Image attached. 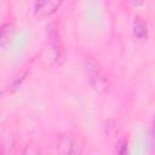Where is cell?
Returning a JSON list of instances; mask_svg holds the SVG:
<instances>
[{
    "label": "cell",
    "instance_id": "obj_1",
    "mask_svg": "<svg viewBox=\"0 0 155 155\" xmlns=\"http://www.w3.org/2000/svg\"><path fill=\"white\" fill-rule=\"evenodd\" d=\"M57 151L59 154L68 155H78L84 151L81 143L70 133H65L59 136L57 142Z\"/></svg>",
    "mask_w": 155,
    "mask_h": 155
},
{
    "label": "cell",
    "instance_id": "obj_2",
    "mask_svg": "<svg viewBox=\"0 0 155 155\" xmlns=\"http://www.w3.org/2000/svg\"><path fill=\"white\" fill-rule=\"evenodd\" d=\"M64 0H36L34 5V13L39 18H47L57 12Z\"/></svg>",
    "mask_w": 155,
    "mask_h": 155
},
{
    "label": "cell",
    "instance_id": "obj_3",
    "mask_svg": "<svg viewBox=\"0 0 155 155\" xmlns=\"http://www.w3.org/2000/svg\"><path fill=\"white\" fill-rule=\"evenodd\" d=\"M86 68H87V74L90 76V80H91V84L96 87V88H99V87H104L105 86V81L104 79L102 78L99 70L97 69L96 64L88 62L86 64Z\"/></svg>",
    "mask_w": 155,
    "mask_h": 155
},
{
    "label": "cell",
    "instance_id": "obj_4",
    "mask_svg": "<svg viewBox=\"0 0 155 155\" xmlns=\"http://www.w3.org/2000/svg\"><path fill=\"white\" fill-rule=\"evenodd\" d=\"M133 33L139 40H145L148 38V25L140 17H136L133 21Z\"/></svg>",
    "mask_w": 155,
    "mask_h": 155
},
{
    "label": "cell",
    "instance_id": "obj_5",
    "mask_svg": "<svg viewBox=\"0 0 155 155\" xmlns=\"http://www.w3.org/2000/svg\"><path fill=\"white\" fill-rule=\"evenodd\" d=\"M13 25L10 23L0 27V46H5L10 42V40L13 36Z\"/></svg>",
    "mask_w": 155,
    "mask_h": 155
},
{
    "label": "cell",
    "instance_id": "obj_6",
    "mask_svg": "<svg viewBox=\"0 0 155 155\" xmlns=\"http://www.w3.org/2000/svg\"><path fill=\"white\" fill-rule=\"evenodd\" d=\"M117 153H120V154H124V153H126L127 151V143H126V140H120L119 142V144H117Z\"/></svg>",
    "mask_w": 155,
    "mask_h": 155
}]
</instances>
